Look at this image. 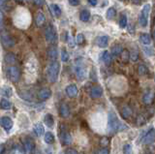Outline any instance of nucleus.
Instances as JSON below:
<instances>
[{
    "mask_svg": "<svg viewBox=\"0 0 155 154\" xmlns=\"http://www.w3.org/2000/svg\"><path fill=\"white\" fill-rule=\"evenodd\" d=\"M127 128L126 126H123L122 123H121L118 118H117L116 115L113 112H109V116H108V126H107V129L110 134H114L116 132H119L122 129Z\"/></svg>",
    "mask_w": 155,
    "mask_h": 154,
    "instance_id": "nucleus-1",
    "label": "nucleus"
},
{
    "mask_svg": "<svg viewBox=\"0 0 155 154\" xmlns=\"http://www.w3.org/2000/svg\"><path fill=\"white\" fill-rule=\"evenodd\" d=\"M60 70V65L57 61H51L50 63L48 65L47 68V77L49 82L51 83L56 82L58 79V75H59Z\"/></svg>",
    "mask_w": 155,
    "mask_h": 154,
    "instance_id": "nucleus-2",
    "label": "nucleus"
},
{
    "mask_svg": "<svg viewBox=\"0 0 155 154\" xmlns=\"http://www.w3.org/2000/svg\"><path fill=\"white\" fill-rule=\"evenodd\" d=\"M151 10V5L150 4H145L143 6V8L142 10V12L139 15V23L141 26L145 27L148 23V17L150 14Z\"/></svg>",
    "mask_w": 155,
    "mask_h": 154,
    "instance_id": "nucleus-3",
    "label": "nucleus"
},
{
    "mask_svg": "<svg viewBox=\"0 0 155 154\" xmlns=\"http://www.w3.org/2000/svg\"><path fill=\"white\" fill-rule=\"evenodd\" d=\"M75 72H76V76H77V80L82 82V80H86L87 77V72H86V68L84 66V63L83 61H78L76 68H75Z\"/></svg>",
    "mask_w": 155,
    "mask_h": 154,
    "instance_id": "nucleus-4",
    "label": "nucleus"
},
{
    "mask_svg": "<svg viewBox=\"0 0 155 154\" xmlns=\"http://www.w3.org/2000/svg\"><path fill=\"white\" fill-rule=\"evenodd\" d=\"M7 77L8 79L13 82H18L20 78V69L16 66H9L7 68Z\"/></svg>",
    "mask_w": 155,
    "mask_h": 154,
    "instance_id": "nucleus-5",
    "label": "nucleus"
},
{
    "mask_svg": "<svg viewBox=\"0 0 155 154\" xmlns=\"http://www.w3.org/2000/svg\"><path fill=\"white\" fill-rule=\"evenodd\" d=\"M45 37H46V41L50 44H55V42L57 41L56 31H55V28L53 25H49V26L46 28Z\"/></svg>",
    "mask_w": 155,
    "mask_h": 154,
    "instance_id": "nucleus-6",
    "label": "nucleus"
},
{
    "mask_svg": "<svg viewBox=\"0 0 155 154\" xmlns=\"http://www.w3.org/2000/svg\"><path fill=\"white\" fill-rule=\"evenodd\" d=\"M0 38H1V43L3 47H6V49H11L15 46V41L7 32H2L1 35H0Z\"/></svg>",
    "mask_w": 155,
    "mask_h": 154,
    "instance_id": "nucleus-7",
    "label": "nucleus"
},
{
    "mask_svg": "<svg viewBox=\"0 0 155 154\" xmlns=\"http://www.w3.org/2000/svg\"><path fill=\"white\" fill-rule=\"evenodd\" d=\"M0 125L4 128L6 131H9L12 129L13 127V121L10 117H7V116L0 117Z\"/></svg>",
    "mask_w": 155,
    "mask_h": 154,
    "instance_id": "nucleus-8",
    "label": "nucleus"
},
{
    "mask_svg": "<svg viewBox=\"0 0 155 154\" xmlns=\"http://www.w3.org/2000/svg\"><path fill=\"white\" fill-rule=\"evenodd\" d=\"M154 140H155V130L151 129V130H149L148 132H147L145 137H143V144L150 145V144H152V142H154Z\"/></svg>",
    "mask_w": 155,
    "mask_h": 154,
    "instance_id": "nucleus-9",
    "label": "nucleus"
},
{
    "mask_svg": "<svg viewBox=\"0 0 155 154\" xmlns=\"http://www.w3.org/2000/svg\"><path fill=\"white\" fill-rule=\"evenodd\" d=\"M65 92L69 98H76L78 96V92L79 91H78V88L75 84H70V85L66 87Z\"/></svg>",
    "mask_w": 155,
    "mask_h": 154,
    "instance_id": "nucleus-10",
    "label": "nucleus"
},
{
    "mask_svg": "<svg viewBox=\"0 0 155 154\" xmlns=\"http://www.w3.org/2000/svg\"><path fill=\"white\" fill-rule=\"evenodd\" d=\"M103 95V88L99 85H95L90 90V97L92 99H97L100 98Z\"/></svg>",
    "mask_w": 155,
    "mask_h": 154,
    "instance_id": "nucleus-11",
    "label": "nucleus"
},
{
    "mask_svg": "<svg viewBox=\"0 0 155 154\" xmlns=\"http://www.w3.org/2000/svg\"><path fill=\"white\" fill-rule=\"evenodd\" d=\"M51 96V90L50 88H42L41 90L38 92V98L39 100L41 101H45L47 99H49Z\"/></svg>",
    "mask_w": 155,
    "mask_h": 154,
    "instance_id": "nucleus-12",
    "label": "nucleus"
},
{
    "mask_svg": "<svg viewBox=\"0 0 155 154\" xmlns=\"http://www.w3.org/2000/svg\"><path fill=\"white\" fill-rule=\"evenodd\" d=\"M154 97H155V94L153 91H151V90L146 91L143 96V102L145 103V105H150V104H152Z\"/></svg>",
    "mask_w": 155,
    "mask_h": 154,
    "instance_id": "nucleus-13",
    "label": "nucleus"
},
{
    "mask_svg": "<svg viewBox=\"0 0 155 154\" xmlns=\"http://www.w3.org/2000/svg\"><path fill=\"white\" fill-rule=\"evenodd\" d=\"M95 43L99 47H108V44H109V37L106 35L99 36V37H97V39H96Z\"/></svg>",
    "mask_w": 155,
    "mask_h": 154,
    "instance_id": "nucleus-14",
    "label": "nucleus"
},
{
    "mask_svg": "<svg viewBox=\"0 0 155 154\" xmlns=\"http://www.w3.org/2000/svg\"><path fill=\"white\" fill-rule=\"evenodd\" d=\"M48 56L53 61H56L57 56H58L57 47L54 46H51L50 47H49V50H48Z\"/></svg>",
    "mask_w": 155,
    "mask_h": 154,
    "instance_id": "nucleus-15",
    "label": "nucleus"
},
{
    "mask_svg": "<svg viewBox=\"0 0 155 154\" xmlns=\"http://www.w3.org/2000/svg\"><path fill=\"white\" fill-rule=\"evenodd\" d=\"M61 142L65 145H70L72 144L73 142V139H72V136L70 135V133L68 132H63V133L61 134Z\"/></svg>",
    "mask_w": 155,
    "mask_h": 154,
    "instance_id": "nucleus-16",
    "label": "nucleus"
},
{
    "mask_svg": "<svg viewBox=\"0 0 155 154\" xmlns=\"http://www.w3.org/2000/svg\"><path fill=\"white\" fill-rule=\"evenodd\" d=\"M23 145H24V148L26 149V151L28 153H32L33 151H34V148H35V145L34 142H33L32 140H30V139L26 138L23 142Z\"/></svg>",
    "mask_w": 155,
    "mask_h": 154,
    "instance_id": "nucleus-17",
    "label": "nucleus"
},
{
    "mask_svg": "<svg viewBox=\"0 0 155 154\" xmlns=\"http://www.w3.org/2000/svg\"><path fill=\"white\" fill-rule=\"evenodd\" d=\"M59 115L61 117H68L70 115V109L68 107L67 104H65V103H62L60 105V108H59Z\"/></svg>",
    "mask_w": 155,
    "mask_h": 154,
    "instance_id": "nucleus-18",
    "label": "nucleus"
},
{
    "mask_svg": "<svg viewBox=\"0 0 155 154\" xmlns=\"http://www.w3.org/2000/svg\"><path fill=\"white\" fill-rule=\"evenodd\" d=\"M101 58H102L103 62L105 63V65H107V66H110V63H112V54H110L108 50L103 51L101 54Z\"/></svg>",
    "mask_w": 155,
    "mask_h": 154,
    "instance_id": "nucleus-19",
    "label": "nucleus"
},
{
    "mask_svg": "<svg viewBox=\"0 0 155 154\" xmlns=\"http://www.w3.org/2000/svg\"><path fill=\"white\" fill-rule=\"evenodd\" d=\"M50 13L51 15H53V17H60L61 16V9H60V7L56 5V4H51L50 6Z\"/></svg>",
    "mask_w": 155,
    "mask_h": 154,
    "instance_id": "nucleus-20",
    "label": "nucleus"
},
{
    "mask_svg": "<svg viewBox=\"0 0 155 154\" xmlns=\"http://www.w3.org/2000/svg\"><path fill=\"white\" fill-rule=\"evenodd\" d=\"M45 21H46V17H45V15H44L43 13H38L36 15V17H35V23L37 24V26H43L44 23H45Z\"/></svg>",
    "mask_w": 155,
    "mask_h": 154,
    "instance_id": "nucleus-21",
    "label": "nucleus"
},
{
    "mask_svg": "<svg viewBox=\"0 0 155 154\" xmlns=\"http://www.w3.org/2000/svg\"><path fill=\"white\" fill-rule=\"evenodd\" d=\"M33 130H34V133L36 134V136H38V137H41V136H43L44 133H45V128H44L43 124L40 122L35 124Z\"/></svg>",
    "mask_w": 155,
    "mask_h": 154,
    "instance_id": "nucleus-22",
    "label": "nucleus"
},
{
    "mask_svg": "<svg viewBox=\"0 0 155 154\" xmlns=\"http://www.w3.org/2000/svg\"><path fill=\"white\" fill-rule=\"evenodd\" d=\"M132 109L131 108H129L128 106H125V107H123L122 109H121V111H120V115H122L123 118L125 119H128L129 117H130L132 115Z\"/></svg>",
    "mask_w": 155,
    "mask_h": 154,
    "instance_id": "nucleus-23",
    "label": "nucleus"
},
{
    "mask_svg": "<svg viewBox=\"0 0 155 154\" xmlns=\"http://www.w3.org/2000/svg\"><path fill=\"white\" fill-rule=\"evenodd\" d=\"M123 51V47L122 46L120 45H116L112 47V50H110V53H112V55L113 56H117V55H120L121 53H122Z\"/></svg>",
    "mask_w": 155,
    "mask_h": 154,
    "instance_id": "nucleus-24",
    "label": "nucleus"
},
{
    "mask_svg": "<svg viewBox=\"0 0 155 154\" xmlns=\"http://www.w3.org/2000/svg\"><path fill=\"white\" fill-rule=\"evenodd\" d=\"M44 121H45L46 123V125L48 127H53L54 125V119H53V115H50V113H47L46 116H45V118H44Z\"/></svg>",
    "mask_w": 155,
    "mask_h": 154,
    "instance_id": "nucleus-25",
    "label": "nucleus"
},
{
    "mask_svg": "<svg viewBox=\"0 0 155 154\" xmlns=\"http://www.w3.org/2000/svg\"><path fill=\"white\" fill-rule=\"evenodd\" d=\"M140 42L143 45H150L151 43V37L149 34H146V33H143L141 36H140Z\"/></svg>",
    "mask_w": 155,
    "mask_h": 154,
    "instance_id": "nucleus-26",
    "label": "nucleus"
},
{
    "mask_svg": "<svg viewBox=\"0 0 155 154\" xmlns=\"http://www.w3.org/2000/svg\"><path fill=\"white\" fill-rule=\"evenodd\" d=\"M12 108V103H11L8 99H2L0 101V109H10Z\"/></svg>",
    "mask_w": 155,
    "mask_h": 154,
    "instance_id": "nucleus-27",
    "label": "nucleus"
},
{
    "mask_svg": "<svg viewBox=\"0 0 155 154\" xmlns=\"http://www.w3.org/2000/svg\"><path fill=\"white\" fill-rule=\"evenodd\" d=\"M90 19V12L88 10H83L80 13V20L82 21H87Z\"/></svg>",
    "mask_w": 155,
    "mask_h": 154,
    "instance_id": "nucleus-28",
    "label": "nucleus"
},
{
    "mask_svg": "<svg viewBox=\"0 0 155 154\" xmlns=\"http://www.w3.org/2000/svg\"><path fill=\"white\" fill-rule=\"evenodd\" d=\"M148 73V69L145 64H140L138 66V74L140 76H145Z\"/></svg>",
    "mask_w": 155,
    "mask_h": 154,
    "instance_id": "nucleus-29",
    "label": "nucleus"
},
{
    "mask_svg": "<svg viewBox=\"0 0 155 154\" xmlns=\"http://www.w3.org/2000/svg\"><path fill=\"white\" fill-rule=\"evenodd\" d=\"M54 141H55V139H54L53 134L50 133V132H47V133L45 134V142H47V144L51 145V144H53Z\"/></svg>",
    "mask_w": 155,
    "mask_h": 154,
    "instance_id": "nucleus-30",
    "label": "nucleus"
},
{
    "mask_svg": "<svg viewBox=\"0 0 155 154\" xmlns=\"http://www.w3.org/2000/svg\"><path fill=\"white\" fill-rule=\"evenodd\" d=\"M116 11L114 8H113V7H110V8H109L108 10H107V13H106V17L108 20H113L114 17H116Z\"/></svg>",
    "mask_w": 155,
    "mask_h": 154,
    "instance_id": "nucleus-31",
    "label": "nucleus"
},
{
    "mask_svg": "<svg viewBox=\"0 0 155 154\" xmlns=\"http://www.w3.org/2000/svg\"><path fill=\"white\" fill-rule=\"evenodd\" d=\"M0 94L5 97H10V96H12V89L7 86L2 87V88H0Z\"/></svg>",
    "mask_w": 155,
    "mask_h": 154,
    "instance_id": "nucleus-32",
    "label": "nucleus"
},
{
    "mask_svg": "<svg viewBox=\"0 0 155 154\" xmlns=\"http://www.w3.org/2000/svg\"><path fill=\"white\" fill-rule=\"evenodd\" d=\"M4 59H5L6 63H8V64H13V63H15V62H16L17 58H16V56H15L13 53H8V54H6V55H5Z\"/></svg>",
    "mask_w": 155,
    "mask_h": 154,
    "instance_id": "nucleus-33",
    "label": "nucleus"
},
{
    "mask_svg": "<svg viewBox=\"0 0 155 154\" xmlns=\"http://www.w3.org/2000/svg\"><path fill=\"white\" fill-rule=\"evenodd\" d=\"M127 16L125 14H122L119 18V26L121 28H125L127 26Z\"/></svg>",
    "mask_w": 155,
    "mask_h": 154,
    "instance_id": "nucleus-34",
    "label": "nucleus"
},
{
    "mask_svg": "<svg viewBox=\"0 0 155 154\" xmlns=\"http://www.w3.org/2000/svg\"><path fill=\"white\" fill-rule=\"evenodd\" d=\"M120 55L123 62H128V60L130 59V53H129L127 50H123L122 53H121Z\"/></svg>",
    "mask_w": 155,
    "mask_h": 154,
    "instance_id": "nucleus-35",
    "label": "nucleus"
},
{
    "mask_svg": "<svg viewBox=\"0 0 155 154\" xmlns=\"http://www.w3.org/2000/svg\"><path fill=\"white\" fill-rule=\"evenodd\" d=\"M69 53H67V50L65 49H63L61 50V60L63 62H67L69 60Z\"/></svg>",
    "mask_w": 155,
    "mask_h": 154,
    "instance_id": "nucleus-36",
    "label": "nucleus"
},
{
    "mask_svg": "<svg viewBox=\"0 0 155 154\" xmlns=\"http://www.w3.org/2000/svg\"><path fill=\"white\" fill-rule=\"evenodd\" d=\"M139 58V53L137 50H132L130 53V59L133 62H136Z\"/></svg>",
    "mask_w": 155,
    "mask_h": 154,
    "instance_id": "nucleus-37",
    "label": "nucleus"
},
{
    "mask_svg": "<svg viewBox=\"0 0 155 154\" xmlns=\"http://www.w3.org/2000/svg\"><path fill=\"white\" fill-rule=\"evenodd\" d=\"M136 122H137V124H138L139 126L143 125V124L145 123V118L143 117V115H139L137 116V118H136Z\"/></svg>",
    "mask_w": 155,
    "mask_h": 154,
    "instance_id": "nucleus-38",
    "label": "nucleus"
},
{
    "mask_svg": "<svg viewBox=\"0 0 155 154\" xmlns=\"http://www.w3.org/2000/svg\"><path fill=\"white\" fill-rule=\"evenodd\" d=\"M143 51H145L146 55H154L155 54V50L150 47H143Z\"/></svg>",
    "mask_w": 155,
    "mask_h": 154,
    "instance_id": "nucleus-39",
    "label": "nucleus"
},
{
    "mask_svg": "<svg viewBox=\"0 0 155 154\" xmlns=\"http://www.w3.org/2000/svg\"><path fill=\"white\" fill-rule=\"evenodd\" d=\"M76 42L79 44V45H83V44L84 43V36L82 34V33H80V34L77 35Z\"/></svg>",
    "mask_w": 155,
    "mask_h": 154,
    "instance_id": "nucleus-40",
    "label": "nucleus"
},
{
    "mask_svg": "<svg viewBox=\"0 0 155 154\" xmlns=\"http://www.w3.org/2000/svg\"><path fill=\"white\" fill-rule=\"evenodd\" d=\"M132 146L130 145H125L123 146V154H131Z\"/></svg>",
    "mask_w": 155,
    "mask_h": 154,
    "instance_id": "nucleus-41",
    "label": "nucleus"
},
{
    "mask_svg": "<svg viewBox=\"0 0 155 154\" xmlns=\"http://www.w3.org/2000/svg\"><path fill=\"white\" fill-rule=\"evenodd\" d=\"M67 41H68V43H69V46L71 47H74L76 46L75 41H74L73 38H72V37H70V36H68V37H67Z\"/></svg>",
    "mask_w": 155,
    "mask_h": 154,
    "instance_id": "nucleus-42",
    "label": "nucleus"
},
{
    "mask_svg": "<svg viewBox=\"0 0 155 154\" xmlns=\"http://www.w3.org/2000/svg\"><path fill=\"white\" fill-rule=\"evenodd\" d=\"M65 154H79V153H78V151H77L76 149H74V148H68V149H66Z\"/></svg>",
    "mask_w": 155,
    "mask_h": 154,
    "instance_id": "nucleus-43",
    "label": "nucleus"
},
{
    "mask_svg": "<svg viewBox=\"0 0 155 154\" xmlns=\"http://www.w3.org/2000/svg\"><path fill=\"white\" fill-rule=\"evenodd\" d=\"M100 144L103 145V146H106V145H109V140L107 138H103L101 142H100Z\"/></svg>",
    "mask_w": 155,
    "mask_h": 154,
    "instance_id": "nucleus-44",
    "label": "nucleus"
},
{
    "mask_svg": "<svg viewBox=\"0 0 155 154\" xmlns=\"http://www.w3.org/2000/svg\"><path fill=\"white\" fill-rule=\"evenodd\" d=\"M69 4L72 6H78V5H80V1H78V0H70Z\"/></svg>",
    "mask_w": 155,
    "mask_h": 154,
    "instance_id": "nucleus-45",
    "label": "nucleus"
},
{
    "mask_svg": "<svg viewBox=\"0 0 155 154\" xmlns=\"http://www.w3.org/2000/svg\"><path fill=\"white\" fill-rule=\"evenodd\" d=\"M3 20H4V19H3V15L0 12V30H2V28H3Z\"/></svg>",
    "mask_w": 155,
    "mask_h": 154,
    "instance_id": "nucleus-46",
    "label": "nucleus"
},
{
    "mask_svg": "<svg viewBox=\"0 0 155 154\" xmlns=\"http://www.w3.org/2000/svg\"><path fill=\"white\" fill-rule=\"evenodd\" d=\"M109 153H110L109 150L107 148H102L99 150V152H98V154H109Z\"/></svg>",
    "mask_w": 155,
    "mask_h": 154,
    "instance_id": "nucleus-47",
    "label": "nucleus"
},
{
    "mask_svg": "<svg viewBox=\"0 0 155 154\" xmlns=\"http://www.w3.org/2000/svg\"><path fill=\"white\" fill-rule=\"evenodd\" d=\"M34 4L37 6H42L43 4H45V1H41V0L40 1H34Z\"/></svg>",
    "mask_w": 155,
    "mask_h": 154,
    "instance_id": "nucleus-48",
    "label": "nucleus"
},
{
    "mask_svg": "<svg viewBox=\"0 0 155 154\" xmlns=\"http://www.w3.org/2000/svg\"><path fill=\"white\" fill-rule=\"evenodd\" d=\"M6 4V2L5 1H3V0H0V10H3L4 9V5Z\"/></svg>",
    "mask_w": 155,
    "mask_h": 154,
    "instance_id": "nucleus-49",
    "label": "nucleus"
},
{
    "mask_svg": "<svg viewBox=\"0 0 155 154\" xmlns=\"http://www.w3.org/2000/svg\"><path fill=\"white\" fill-rule=\"evenodd\" d=\"M87 2L92 6H96V4H97V1H96V0H88Z\"/></svg>",
    "mask_w": 155,
    "mask_h": 154,
    "instance_id": "nucleus-50",
    "label": "nucleus"
},
{
    "mask_svg": "<svg viewBox=\"0 0 155 154\" xmlns=\"http://www.w3.org/2000/svg\"><path fill=\"white\" fill-rule=\"evenodd\" d=\"M3 151H4V145H0V154H2Z\"/></svg>",
    "mask_w": 155,
    "mask_h": 154,
    "instance_id": "nucleus-51",
    "label": "nucleus"
},
{
    "mask_svg": "<svg viewBox=\"0 0 155 154\" xmlns=\"http://www.w3.org/2000/svg\"><path fill=\"white\" fill-rule=\"evenodd\" d=\"M133 3H135V4H141V2L139 1H133Z\"/></svg>",
    "mask_w": 155,
    "mask_h": 154,
    "instance_id": "nucleus-52",
    "label": "nucleus"
},
{
    "mask_svg": "<svg viewBox=\"0 0 155 154\" xmlns=\"http://www.w3.org/2000/svg\"><path fill=\"white\" fill-rule=\"evenodd\" d=\"M48 154H51V152L50 151V152H48Z\"/></svg>",
    "mask_w": 155,
    "mask_h": 154,
    "instance_id": "nucleus-53",
    "label": "nucleus"
},
{
    "mask_svg": "<svg viewBox=\"0 0 155 154\" xmlns=\"http://www.w3.org/2000/svg\"><path fill=\"white\" fill-rule=\"evenodd\" d=\"M154 82H155V77H154Z\"/></svg>",
    "mask_w": 155,
    "mask_h": 154,
    "instance_id": "nucleus-54",
    "label": "nucleus"
}]
</instances>
